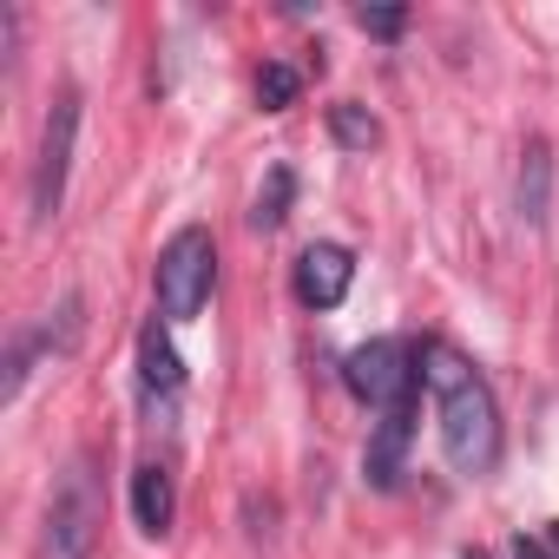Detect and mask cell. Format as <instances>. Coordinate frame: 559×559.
Here are the masks:
<instances>
[{"label":"cell","mask_w":559,"mask_h":559,"mask_svg":"<svg viewBox=\"0 0 559 559\" xmlns=\"http://www.w3.org/2000/svg\"><path fill=\"white\" fill-rule=\"evenodd\" d=\"M428 356V382L441 395V448L454 461V474H487L500 461V408H493V389L441 343L421 349Z\"/></svg>","instance_id":"cell-1"},{"label":"cell","mask_w":559,"mask_h":559,"mask_svg":"<svg viewBox=\"0 0 559 559\" xmlns=\"http://www.w3.org/2000/svg\"><path fill=\"white\" fill-rule=\"evenodd\" d=\"M290 204H297V171L290 165H270V178H263V191L250 204V230H276V224L290 217Z\"/></svg>","instance_id":"cell-11"},{"label":"cell","mask_w":559,"mask_h":559,"mask_svg":"<svg viewBox=\"0 0 559 559\" xmlns=\"http://www.w3.org/2000/svg\"><path fill=\"white\" fill-rule=\"evenodd\" d=\"M73 139H80V93L60 86L53 106H47V126H40V152H34V224L60 217L67 204V171H73Z\"/></svg>","instance_id":"cell-4"},{"label":"cell","mask_w":559,"mask_h":559,"mask_svg":"<svg viewBox=\"0 0 559 559\" xmlns=\"http://www.w3.org/2000/svg\"><path fill=\"white\" fill-rule=\"evenodd\" d=\"M139 389H145L152 402H158V395L171 402V395L185 389V362H178V349H171V336H165L158 323L139 330Z\"/></svg>","instance_id":"cell-9"},{"label":"cell","mask_w":559,"mask_h":559,"mask_svg":"<svg viewBox=\"0 0 559 559\" xmlns=\"http://www.w3.org/2000/svg\"><path fill=\"white\" fill-rule=\"evenodd\" d=\"M211 284H217V243H211V230L185 224L158 250V310H165V323H191L204 310Z\"/></svg>","instance_id":"cell-2"},{"label":"cell","mask_w":559,"mask_h":559,"mask_svg":"<svg viewBox=\"0 0 559 559\" xmlns=\"http://www.w3.org/2000/svg\"><path fill=\"white\" fill-rule=\"evenodd\" d=\"M132 520H139V533H152V539H165L171 520H178V487H171V474H165L158 461L132 467Z\"/></svg>","instance_id":"cell-8"},{"label":"cell","mask_w":559,"mask_h":559,"mask_svg":"<svg viewBox=\"0 0 559 559\" xmlns=\"http://www.w3.org/2000/svg\"><path fill=\"white\" fill-rule=\"evenodd\" d=\"M461 559H487V552H461Z\"/></svg>","instance_id":"cell-18"},{"label":"cell","mask_w":559,"mask_h":559,"mask_svg":"<svg viewBox=\"0 0 559 559\" xmlns=\"http://www.w3.org/2000/svg\"><path fill=\"white\" fill-rule=\"evenodd\" d=\"M93 546H99V487H93V467L73 461L53 487V507H47V552L93 559Z\"/></svg>","instance_id":"cell-5"},{"label":"cell","mask_w":559,"mask_h":559,"mask_svg":"<svg viewBox=\"0 0 559 559\" xmlns=\"http://www.w3.org/2000/svg\"><path fill=\"white\" fill-rule=\"evenodd\" d=\"M513 198H520V217H526V224H546V204H552V145H546V139H526Z\"/></svg>","instance_id":"cell-10"},{"label":"cell","mask_w":559,"mask_h":559,"mask_svg":"<svg viewBox=\"0 0 559 559\" xmlns=\"http://www.w3.org/2000/svg\"><path fill=\"white\" fill-rule=\"evenodd\" d=\"M330 139H336L343 152H376V145H382V126H376L369 106L343 99V106H330Z\"/></svg>","instance_id":"cell-12"},{"label":"cell","mask_w":559,"mask_h":559,"mask_svg":"<svg viewBox=\"0 0 559 559\" xmlns=\"http://www.w3.org/2000/svg\"><path fill=\"white\" fill-rule=\"evenodd\" d=\"M513 559H559L546 539H533V533H513Z\"/></svg>","instance_id":"cell-16"},{"label":"cell","mask_w":559,"mask_h":559,"mask_svg":"<svg viewBox=\"0 0 559 559\" xmlns=\"http://www.w3.org/2000/svg\"><path fill=\"white\" fill-rule=\"evenodd\" d=\"M40 349H53L47 343V330H21L14 336V349H8V376H0V402H21V389H27V376H34V362H40Z\"/></svg>","instance_id":"cell-13"},{"label":"cell","mask_w":559,"mask_h":559,"mask_svg":"<svg viewBox=\"0 0 559 559\" xmlns=\"http://www.w3.org/2000/svg\"><path fill=\"white\" fill-rule=\"evenodd\" d=\"M356 27L376 34V40H395L408 27V8H356Z\"/></svg>","instance_id":"cell-15"},{"label":"cell","mask_w":559,"mask_h":559,"mask_svg":"<svg viewBox=\"0 0 559 559\" xmlns=\"http://www.w3.org/2000/svg\"><path fill=\"white\" fill-rule=\"evenodd\" d=\"M421 362H428V356H421L415 343H402V336H376V343H362V349L343 362V382H349L356 402H369V408L382 415V408L421 395V376H428Z\"/></svg>","instance_id":"cell-3"},{"label":"cell","mask_w":559,"mask_h":559,"mask_svg":"<svg viewBox=\"0 0 559 559\" xmlns=\"http://www.w3.org/2000/svg\"><path fill=\"white\" fill-rule=\"evenodd\" d=\"M297 304L304 310H336L343 297H349V284H356V257L343 250V243H310L304 257H297Z\"/></svg>","instance_id":"cell-6"},{"label":"cell","mask_w":559,"mask_h":559,"mask_svg":"<svg viewBox=\"0 0 559 559\" xmlns=\"http://www.w3.org/2000/svg\"><path fill=\"white\" fill-rule=\"evenodd\" d=\"M415 408H421V395L382 408V421L369 428V454H362L369 487H395L402 480V461H408V441H415Z\"/></svg>","instance_id":"cell-7"},{"label":"cell","mask_w":559,"mask_h":559,"mask_svg":"<svg viewBox=\"0 0 559 559\" xmlns=\"http://www.w3.org/2000/svg\"><path fill=\"white\" fill-rule=\"evenodd\" d=\"M546 546H552V552H559V520H552V526H546Z\"/></svg>","instance_id":"cell-17"},{"label":"cell","mask_w":559,"mask_h":559,"mask_svg":"<svg viewBox=\"0 0 559 559\" xmlns=\"http://www.w3.org/2000/svg\"><path fill=\"white\" fill-rule=\"evenodd\" d=\"M297 93H304V73L290 60H263V73H257V106L263 112H290Z\"/></svg>","instance_id":"cell-14"}]
</instances>
